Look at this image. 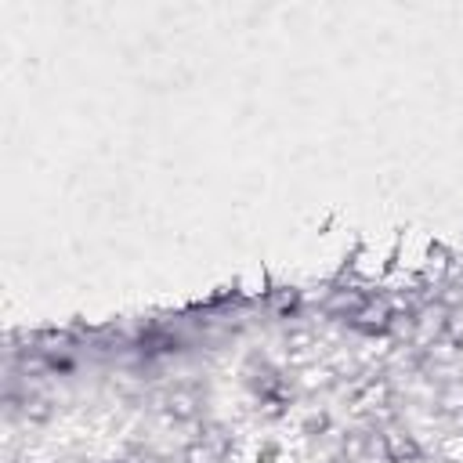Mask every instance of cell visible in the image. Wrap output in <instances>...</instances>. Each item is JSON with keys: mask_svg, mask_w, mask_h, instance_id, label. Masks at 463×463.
I'll list each match as a JSON object with an SVG mask.
<instances>
[{"mask_svg": "<svg viewBox=\"0 0 463 463\" xmlns=\"http://www.w3.org/2000/svg\"><path fill=\"white\" fill-rule=\"evenodd\" d=\"M167 413H170L174 420H192V417L199 413V398H196L192 391H174V395L167 398Z\"/></svg>", "mask_w": 463, "mask_h": 463, "instance_id": "7a4b0ae2", "label": "cell"}, {"mask_svg": "<svg viewBox=\"0 0 463 463\" xmlns=\"http://www.w3.org/2000/svg\"><path fill=\"white\" fill-rule=\"evenodd\" d=\"M217 456H221V449L210 442H199L189 449V463H217Z\"/></svg>", "mask_w": 463, "mask_h": 463, "instance_id": "3957f363", "label": "cell"}, {"mask_svg": "<svg viewBox=\"0 0 463 463\" xmlns=\"http://www.w3.org/2000/svg\"><path fill=\"white\" fill-rule=\"evenodd\" d=\"M383 452H388L391 463H413L420 459V445L413 434H405V431H388L383 434Z\"/></svg>", "mask_w": 463, "mask_h": 463, "instance_id": "6da1fadb", "label": "cell"}, {"mask_svg": "<svg viewBox=\"0 0 463 463\" xmlns=\"http://www.w3.org/2000/svg\"><path fill=\"white\" fill-rule=\"evenodd\" d=\"M47 402L44 398H33V402H25V417H33V420H47Z\"/></svg>", "mask_w": 463, "mask_h": 463, "instance_id": "277c9868", "label": "cell"}]
</instances>
